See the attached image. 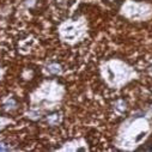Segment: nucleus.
Masks as SVG:
<instances>
[{
  "label": "nucleus",
  "mask_w": 152,
  "mask_h": 152,
  "mask_svg": "<svg viewBox=\"0 0 152 152\" xmlns=\"http://www.w3.org/2000/svg\"><path fill=\"white\" fill-rule=\"evenodd\" d=\"M48 122H49L50 125H56V124L59 122L58 115H52V116H49V118H48Z\"/></svg>",
  "instance_id": "7ed1b4c3"
},
{
  "label": "nucleus",
  "mask_w": 152,
  "mask_h": 152,
  "mask_svg": "<svg viewBox=\"0 0 152 152\" xmlns=\"http://www.w3.org/2000/svg\"><path fill=\"white\" fill-rule=\"evenodd\" d=\"M61 34L64 35V39H66V41H69L77 39V36L79 35V30H77L74 23H69L61 28Z\"/></svg>",
  "instance_id": "f257e3e1"
},
{
  "label": "nucleus",
  "mask_w": 152,
  "mask_h": 152,
  "mask_svg": "<svg viewBox=\"0 0 152 152\" xmlns=\"http://www.w3.org/2000/svg\"><path fill=\"white\" fill-rule=\"evenodd\" d=\"M9 122H11V120H9V119H4V118H0V129H1L3 127H5Z\"/></svg>",
  "instance_id": "20e7f679"
},
{
  "label": "nucleus",
  "mask_w": 152,
  "mask_h": 152,
  "mask_svg": "<svg viewBox=\"0 0 152 152\" xmlns=\"http://www.w3.org/2000/svg\"><path fill=\"white\" fill-rule=\"evenodd\" d=\"M48 72L52 74H58L61 72V69L58 64H50V65H48Z\"/></svg>",
  "instance_id": "f03ea898"
},
{
  "label": "nucleus",
  "mask_w": 152,
  "mask_h": 152,
  "mask_svg": "<svg viewBox=\"0 0 152 152\" xmlns=\"http://www.w3.org/2000/svg\"><path fill=\"white\" fill-rule=\"evenodd\" d=\"M1 75H3V71H1V68H0V79H1Z\"/></svg>",
  "instance_id": "39448f33"
}]
</instances>
